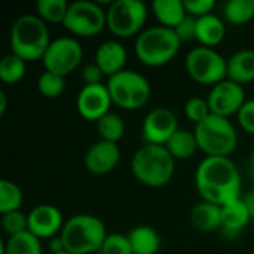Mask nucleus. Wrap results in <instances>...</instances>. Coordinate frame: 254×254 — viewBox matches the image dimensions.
<instances>
[{"mask_svg":"<svg viewBox=\"0 0 254 254\" xmlns=\"http://www.w3.org/2000/svg\"><path fill=\"white\" fill-rule=\"evenodd\" d=\"M214 6H216L214 0H186L185 1V7H186L188 15H190L196 19L213 13Z\"/></svg>","mask_w":254,"mask_h":254,"instance_id":"f704fd0d","label":"nucleus"},{"mask_svg":"<svg viewBox=\"0 0 254 254\" xmlns=\"http://www.w3.org/2000/svg\"><path fill=\"white\" fill-rule=\"evenodd\" d=\"M128 240L134 254H158L161 249L159 234L147 225H138L131 229Z\"/></svg>","mask_w":254,"mask_h":254,"instance_id":"5701e85b","label":"nucleus"},{"mask_svg":"<svg viewBox=\"0 0 254 254\" xmlns=\"http://www.w3.org/2000/svg\"><path fill=\"white\" fill-rule=\"evenodd\" d=\"M51 42L48 24L36 13H24L18 16L10 27V52L25 63L42 61Z\"/></svg>","mask_w":254,"mask_h":254,"instance_id":"f03ea898","label":"nucleus"},{"mask_svg":"<svg viewBox=\"0 0 254 254\" xmlns=\"http://www.w3.org/2000/svg\"><path fill=\"white\" fill-rule=\"evenodd\" d=\"M70 3L65 0H39L36 3L37 16L46 24H64Z\"/></svg>","mask_w":254,"mask_h":254,"instance_id":"c85d7f7f","label":"nucleus"},{"mask_svg":"<svg viewBox=\"0 0 254 254\" xmlns=\"http://www.w3.org/2000/svg\"><path fill=\"white\" fill-rule=\"evenodd\" d=\"M182 40L174 30L162 25L144 28L134 43L137 60L147 67H162L171 63L179 54Z\"/></svg>","mask_w":254,"mask_h":254,"instance_id":"20e7f679","label":"nucleus"},{"mask_svg":"<svg viewBox=\"0 0 254 254\" xmlns=\"http://www.w3.org/2000/svg\"><path fill=\"white\" fill-rule=\"evenodd\" d=\"M107 28L121 39L138 36L147 21V6L141 0H115L107 7Z\"/></svg>","mask_w":254,"mask_h":254,"instance_id":"1a4fd4ad","label":"nucleus"},{"mask_svg":"<svg viewBox=\"0 0 254 254\" xmlns=\"http://www.w3.org/2000/svg\"><path fill=\"white\" fill-rule=\"evenodd\" d=\"M195 137L198 147L205 156L229 158L238 146V132L228 118L210 115L207 119L195 125Z\"/></svg>","mask_w":254,"mask_h":254,"instance_id":"423d86ee","label":"nucleus"},{"mask_svg":"<svg viewBox=\"0 0 254 254\" xmlns=\"http://www.w3.org/2000/svg\"><path fill=\"white\" fill-rule=\"evenodd\" d=\"M28 232L42 240H52L58 237L64 228V217L60 208L51 204H40L27 213Z\"/></svg>","mask_w":254,"mask_h":254,"instance_id":"2eb2a0df","label":"nucleus"},{"mask_svg":"<svg viewBox=\"0 0 254 254\" xmlns=\"http://www.w3.org/2000/svg\"><path fill=\"white\" fill-rule=\"evenodd\" d=\"M95 128L100 135V140L116 143V144L124 138L127 129L124 119L115 112H110L106 116H103L100 121H97Z\"/></svg>","mask_w":254,"mask_h":254,"instance_id":"a878e982","label":"nucleus"},{"mask_svg":"<svg viewBox=\"0 0 254 254\" xmlns=\"http://www.w3.org/2000/svg\"><path fill=\"white\" fill-rule=\"evenodd\" d=\"M27 73V63L15 54H6L0 60V80L6 85L19 83Z\"/></svg>","mask_w":254,"mask_h":254,"instance_id":"cd10ccee","label":"nucleus"},{"mask_svg":"<svg viewBox=\"0 0 254 254\" xmlns=\"http://www.w3.org/2000/svg\"><path fill=\"white\" fill-rule=\"evenodd\" d=\"M176 34L179 36V39L183 42H189V40H196V18L188 15L176 28H174Z\"/></svg>","mask_w":254,"mask_h":254,"instance_id":"e433bc0d","label":"nucleus"},{"mask_svg":"<svg viewBox=\"0 0 254 254\" xmlns=\"http://www.w3.org/2000/svg\"><path fill=\"white\" fill-rule=\"evenodd\" d=\"M252 220L243 198L222 207V232L226 237L240 235Z\"/></svg>","mask_w":254,"mask_h":254,"instance_id":"a211bd4d","label":"nucleus"},{"mask_svg":"<svg viewBox=\"0 0 254 254\" xmlns=\"http://www.w3.org/2000/svg\"><path fill=\"white\" fill-rule=\"evenodd\" d=\"M100 254H134L128 235L124 234H109L103 243Z\"/></svg>","mask_w":254,"mask_h":254,"instance_id":"72a5a7b5","label":"nucleus"},{"mask_svg":"<svg viewBox=\"0 0 254 254\" xmlns=\"http://www.w3.org/2000/svg\"><path fill=\"white\" fill-rule=\"evenodd\" d=\"M188 76L201 85L214 86L228 79V60L213 48L198 46L185 58Z\"/></svg>","mask_w":254,"mask_h":254,"instance_id":"6e6552de","label":"nucleus"},{"mask_svg":"<svg viewBox=\"0 0 254 254\" xmlns=\"http://www.w3.org/2000/svg\"><path fill=\"white\" fill-rule=\"evenodd\" d=\"M6 107H7L6 92H4V91H0V115H1V116H3L4 112H6Z\"/></svg>","mask_w":254,"mask_h":254,"instance_id":"ea45409f","label":"nucleus"},{"mask_svg":"<svg viewBox=\"0 0 254 254\" xmlns=\"http://www.w3.org/2000/svg\"><path fill=\"white\" fill-rule=\"evenodd\" d=\"M127 58L128 54L125 46L115 39L104 40L103 43H100L94 54V63L100 67V70L107 79L125 70Z\"/></svg>","mask_w":254,"mask_h":254,"instance_id":"f3484780","label":"nucleus"},{"mask_svg":"<svg viewBox=\"0 0 254 254\" xmlns=\"http://www.w3.org/2000/svg\"><path fill=\"white\" fill-rule=\"evenodd\" d=\"M1 254H43L42 241L28 231L7 237L1 246Z\"/></svg>","mask_w":254,"mask_h":254,"instance_id":"393cba45","label":"nucleus"},{"mask_svg":"<svg viewBox=\"0 0 254 254\" xmlns=\"http://www.w3.org/2000/svg\"><path fill=\"white\" fill-rule=\"evenodd\" d=\"M243 201H244V204H246V207H247V210H249V213H250L252 220H254V189L253 190H250V192L243 198Z\"/></svg>","mask_w":254,"mask_h":254,"instance_id":"58836bf2","label":"nucleus"},{"mask_svg":"<svg viewBox=\"0 0 254 254\" xmlns=\"http://www.w3.org/2000/svg\"><path fill=\"white\" fill-rule=\"evenodd\" d=\"M238 116V124L240 127L250 135H254V98L247 100L243 109L240 110Z\"/></svg>","mask_w":254,"mask_h":254,"instance_id":"c9c22d12","label":"nucleus"},{"mask_svg":"<svg viewBox=\"0 0 254 254\" xmlns=\"http://www.w3.org/2000/svg\"><path fill=\"white\" fill-rule=\"evenodd\" d=\"M252 167H253V170H254V150H253V153H252Z\"/></svg>","mask_w":254,"mask_h":254,"instance_id":"79ce46f5","label":"nucleus"},{"mask_svg":"<svg viewBox=\"0 0 254 254\" xmlns=\"http://www.w3.org/2000/svg\"><path fill=\"white\" fill-rule=\"evenodd\" d=\"M177 129L179 119L176 113L167 107H155L143 119L141 135L144 144L165 146Z\"/></svg>","mask_w":254,"mask_h":254,"instance_id":"ddd939ff","label":"nucleus"},{"mask_svg":"<svg viewBox=\"0 0 254 254\" xmlns=\"http://www.w3.org/2000/svg\"><path fill=\"white\" fill-rule=\"evenodd\" d=\"M190 225L199 232H214L222 229V207L207 201L195 204L189 214Z\"/></svg>","mask_w":254,"mask_h":254,"instance_id":"6ab92c4d","label":"nucleus"},{"mask_svg":"<svg viewBox=\"0 0 254 254\" xmlns=\"http://www.w3.org/2000/svg\"><path fill=\"white\" fill-rule=\"evenodd\" d=\"M82 60L83 48L79 40L71 36H63L51 42L42 58V63L46 71H52L65 77L80 65Z\"/></svg>","mask_w":254,"mask_h":254,"instance_id":"9b49d317","label":"nucleus"},{"mask_svg":"<svg viewBox=\"0 0 254 254\" xmlns=\"http://www.w3.org/2000/svg\"><path fill=\"white\" fill-rule=\"evenodd\" d=\"M104 222L92 214L82 213L70 217L60 234L64 250L73 254H92L100 252L107 238Z\"/></svg>","mask_w":254,"mask_h":254,"instance_id":"39448f33","label":"nucleus"},{"mask_svg":"<svg viewBox=\"0 0 254 254\" xmlns=\"http://www.w3.org/2000/svg\"><path fill=\"white\" fill-rule=\"evenodd\" d=\"M252 254H254V250H253V253H252Z\"/></svg>","mask_w":254,"mask_h":254,"instance_id":"37998d69","label":"nucleus"},{"mask_svg":"<svg viewBox=\"0 0 254 254\" xmlns=\"http://www.w3.org/2000/svg\"><path fill=\"white\" fill-rule=\"evenodd\" d=\"M37 89L45 98H58L65 89V80L63 76L45 70L37 79Z\"/></svg>","mask_w":254,"mask_h":254,"instance_id":"7c9ffc66","label":"nucleus"},{"mask_svg":"<svg viewBox=\"0 0 254 254\" xmlns=\"http://www.w3.org/2000/svg\"><path fill=\"white\" fill-rule=\"evenodd\" d=\"M24 201V193L18 185L10 180H0V213L6 214L19 210Z\"/></svg>","mask_w":254,"mask_h":254,"instance_id":"c756f323","label":"nucleus"},{"mask_svg":"<svg viewBox=\"0 0 254 254\" xmlns=\"http://www.w3.org/2000/svg\"><path fill=\"white\" fill-rule=\"evenodd\" d=\"M63 25L74 36L92 37L107 27V12L97 1L77 0L70 3Z\"/></svg>","mask_w":254,"mask_h":254,"instance_id":"9d476101","label":"nucleus"},{"mask_svg":"<svg viewBox=\"0 0 254 254\" xmlns=\"http://www.w3.org/2000/svg\"><path fill=\"white\" fill-rule=\"evenodd\" d=\"M55 254H73V253H70V252H67V250H63V252H60V253H55Z\"/></svg>","mask_w":254,"mask_h":254,"instance_id":"a19ab883","label":"nucleus"},{"mask_svg":"<svg viewBox=\"0 0 254 254\" xmlns=\"http://www.w3.org/2000/svg\"><path fill=\"white\" fill-rule=\"evenodd\" d=\"M195 188L202 201L223 207L241 198V174L231 158L205 156L196 167Z\"/></svg>","mask_w":254,"mask_h":254,"instance_id":"f257e3e1","label":"nucleus"},{"mask_svg":"<svg viewBox=\"0 0 254 254\" xmlns=\"http://www.w3.org/2000/svg\"><path fill=\"white\" fill-rule=\"evenodd\" d=\"M1 226L7 237H15L28 231V217L21 210L1 214Z\"/></svg>","mask_w":254,"mask_h":254,"instance_id":"473e14b6","label":"nucleus"},{"mask_svg":"<svg viewBox=\"0 0 254 254\" xmlns=\"http://www.w3.org/2000/svg\"><path fill=\"white\" fill-rule=\"evenodd\" d=\"M165 147L176 161H186L199 150L195 132L183 128H179L174 132V135L168 140Z\"/></svg>","mask_w":254,"mask_h":254,"instance_id":"b1692460","label":"nucleus"},{"mask_svg":"<svg viewBox=\"0 0 254 254\" xmlns=\"http://www.w3.org/2000/svg\"><path fill=\"white\" fill-rule=\"evenodd\" d=\"M113 106L110 92L106 83L83 85L76 98V109L80 118L89 122H97L107 113Z\"/></svg>","mask_w":254,"mask_h":254,"instance_id":"4468645a","label":"nucleus"},{"mask_svg":"<svg viewBox=\"0 0 254 254\" xmlns=\"http://www.w3.org/2000/svg\"><path fill=\"white\" fill-rule=\"evenodd\" d=\"M211 115H217L222 118H231L238 115L243 106L246 104V91L244 86L235 83L229 79L211 86L207 97Z\"/></svg>","mask_w":254,"mask_h":254,"instance_id":"f8f14e48","label":"nucleus"},{"mask_svg":"<svg viewBox=\"0 0 254 254\" xmlns=\"http://www.w3.org/2000/svg\"><path fill=\"white\" fill-rule=\"evenodd\" d=\"M152 10L159 25L171 30L188 16L185 1L182 0H155L152 1Z\"/></svg>","mask_w":254,"mask_h":254,"instance_id":"4be33fe9","label":"nucleus"},{"mask_svg":"<svg viewBox=\"0 0 254 254\" xmlns=\"http://www.w3.org/2000/svg\"><path fill=\"white\" fill-rule=\"evenodd\" d=\"M228 79L246 85L254 80V49H241L228 58Z\"/></svg>","mask_w":254,"mask_h":254,"instance_id":"412c9836","label":"nucleus"},{"mask_svg":"<svg viewBox=\"0 0 254 254\" xmlns=\"http://www.w3.org/2000/svg\"><path fill=\"white\" fill-rule=\"evenodd\" d=\"M131 171L141 185L147 188H164L174 177L176 159L165 146L143 144L131 159Z\"/></svg>","mask_w":254,"mask_h":254,"instance_id":"7ed1b4c3","label":"nucleus"},{"mask_svg":"<svg viewBox=\"0 0 254 254\" xmlns=\"http://www.w3.org/2000/svg\"><path fill=\"white\" fill-rule=\"evenodd\" d=\"M226 36V24L225 21L214 15H205L196 19V40L201 46L205 48H216L223 42Z\"/></svg>","mask_w":254,"mask_h":254,"instance_id":"aec40b11","label":"nucleus"},{"mask_svg":"<svg viewBox=\"0 0 254 254\" xmlns=\"http://www.w3.org/2000/svg\"><path fill=\"white\" fill-rule=\"evenodd\" d=\"M223 18L232 25H246L254 18V0H229L223 4Z\"/></svg>","mask_w":254,"mask_h":254,"instance_id":"bb28decb","label":"nucleus"},{"mask_svg":"<svg viewBox=\"0 0 254 254\" xmlns=\"http://www.w3.org/2000/svg\"><path fill=\"white\" fill-rule=\"evenodd\" d=\"M107 89L113 104L124 110H138L147 104L152 95L149 80L138 71L122 70L107 79Z\"/></svg>","mask_w":254,"mask_h":254,"instance_id":"0eeeda50","label":"nucleus"},{"mask_svg":"<svg viewBox=\"0 0 254 254\" xmlns=\"http://www.w3.org/2000/svg\"><path fill=\"white\" fill-rule=\"evenodd\" d=\"M183 112H185L186 119L189 122L195 124V125H198L199 122H202L204 119H207L211 115L208 101H207V98H202V97H192V98H189L185 103Z\"/></svg>","mask_w":254,"mask_h":254,"instance_id":"2f4dec72","label":"nucleus"},{"mask_svg":"<svg viewBox=\"0 0 254 254\" xmlns=\"http://www.w3.org/2000/svg\"><path fill=\"white\" fill-rule=\"evenodd\" d=\"M80 77L83 80V85H97V83H103L101 80H103L104 74L95 63H91L82 68Z\"/></svg>","mask_w":254,"mask_h":254,"instance_id":"4c0bfd02","label":"nucleus"},{"mask_svg":"<svg viewBox=\"0 0 254 254\" xmlns=\"http://www.w3.org/2000/svg\"><path fill=\"white\" fill-rule=\"evenodd\" d=\"M122 152L119 144L98 140L86 150L83 162L86 170L94 176H106L112 173L121 162Z\"/></svg>","mask_w":254,"mask_h":254,"instance_id":"dca6fc26","label":"nucleus"}]
</instances>
